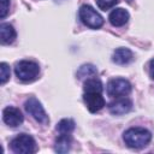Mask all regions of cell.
Returning <instances> with one entry per match:
<instances>
[{"instance_id": "6da1fadb", "label": "cell", "mask_w": 154, "mask_h": 154, "mask_svg": "<svg viewBox=\"0 0 154 154\" xmlns=\"http://www.w3.org/2000/svg\"><path fill=\"white\" fill-rule=\"evenodd\" d=\"M123 140L128 147L141 149L150 142L152 134L144 128H130L123 134Z\"/></svg>"}, {"instance_id": "7a4b0ae2", "label": "cell", "mask_w": 154, "mask_h": 154, "mask_svg": "<svg viewBox=\"0 0 154 154\" xmlns=\"http://www.w3.org/2000/svg\"><path fill=\"white\" fill-rule=\"evenodd\" d=\"M11 150L16 154H31L37 150L35 140L28 134H20L11 140Z\"/></svg>"}, {"instance_id": "3957f363", "label": "cell", "mask_w": 154, "mask_h": 154, "mask_svg": "<svg viewBox=\"0 0 154 154\" xmlns=\"http://www.w3.org/2000/svg\"><path fill=\"white\" fill-rule=\"evenodd\" d=\"M14 73L16 76L23 81V82H31L34 81L38 73L40 67L35 61L31 60H20L14 66Z\"/></svg>"}, {"instance_id": "277c9868", "label": "cell", "mask_w": 154, "mask_h": 154, "mask_svg": "<svg viewBox=\"0 0 154 154\" xmlns=\"http://www.w3.org/2000/svg\"><path fill=\"white\" fill-rule=\"evenodd\" d=\"M78 16H79V19L82 20V23L90 29H99L103 25L102 16L89 5L81 6Z\"/></svg>"}, {"instance_id": "5b68a950", "label": "cell", "mask_w": 154, "mask_h": 154, "mask_svg": "<svg viewBox=\"0 0 154 154\" xmlns=\"http://www.w3.org/2000/svg\"><path fill=\"white\" fill-rule=\"evenodd\" d=\"M24 108L26 113H29L36 122L41 124H47L49 122L48 116L45 112V108L42 107L41 102L36 97H29L24 103Z\"/></svg>"}, {"instance_id": "8992f818", "label": "cell", "mask_w": 154, "mask_h": 154, "mask_svg": "<svg viewBox=\"0 0 154 154\" xmlns=\"http://www.w3.org/2000/svg\"><path fill=\"white\" fill-rule=\"evenodd\" d=\"M106 91L112 97H122L131 91V84L125 78H113L107 83Z\"/></svg>"}, {"instance_id": "52a82bcc", "label": "cell", "mask_w": 154, "mask_h": 154, "mask_svg": "<svg viewBox=\"0 0 154 154\" xmlns=\"http://www.w3.org/2000/svg\"><path fill=\"white\" fill-rule=\"evenodd\" d=\"M83 100H84V103H85L87 108L91 113L99 112L106 105L105 99L101 95V93H96V91H84Z\"/></svg>"}, {"instance_id": "ba28073f", "label": "cell", "mask_w": 154, "mask_h": 154, "mask_svg": "<svg viewBox=\"0 0 154 154\" xmlns=\"http://www.w3.org/2000/svg\"><path fill=\"white\" fill-rule=\"evenodd\" d=\"M2 120L6 125H8L11 128H16L23 123L24 117L19 108L8 106V107L4 108V111H2Z\"/></svg>"}, {"instance_id": "9c48e42d", "label": "cell", "mask_w": 154, "mask_h": 154, "mask_svg": "<svg viewBox=\"0 0 154 154\" xmlns=\"http://www.w3.org/2000/svg\"><path fill=\"white\" fill-rule=\"evenodd\" d=\"M132 108V102L130 99L122 96V97H116L114 101L108 103V111L109 113L114 116H123L128 112H130Z\"/></svg>"}, {"instance_id": "30bf717a", "label": "cell", "mask_w": 154, "mask_h": 154, "mask_svg": "<svg viewBox=\"0 0 154 154\" xmlns=\"http://www.w3.org/2000/svg\"><path fill=\"white\" fill-rule=\"evenodd\" d=\"M129 17H130L129 12H128L126 10L119 7V8H114V10L109 13L108 20H109V23H111L113 26H123V25H125V24L128 23Z\"/></svg>"}, {"instance_id": "8fae6325", "label": "cell", "mask_w": 154, "mask_h": 154, "mask_svg": "<svg viewBox=\"0 0 154 154\" xmlns=\"http://www.w3.org/2000/svg\"><path fill=\"white\" fill-rule=\"evenodd\" d=\"M134 60V54L129 48H117L113 52L112 61L118 65H125Z\"/></svg>"}, {"instance_id": "7c38bea8", "label": "cell", "mask_w": 154, "mask_h": 154, "mask_svg": "<svg viewBox=\"0 0 154 154\" xmlns=\"http://www.w3.org/2000/svg\"><path fill=\"white\" fill-rule=\"evenodd\" d=\"M16 30L8 23H1L0 25V41L2 45H10L16 40Z\"/></svg>"}, {"instance_id": "4fadbf2b", "label": "cell", "mask_w": 154, "mask_h": 154, "mask_svg": "<svg viewBox=\"0 0 154 154\" xmlns=\"http://www.w3.org/2000/svg\"><path fill=\"white\" fill-rule=\"evenodd\" d=\"M71 135H59L58 138L55 140L54 144V150L57 153H67L71 148Z\"/></svg>"}, {"instance_id": "5bb4252c", "label": "cell", "mask_w": 154, "mask_h": 154, "mask_svg": "<svg viewBox=\"0 0 154 154\" xmlns=\"http://www.w3.org/2000/svg\"><path fill=\"white\" fill-rule=\"evenodd\" d=\"M55 130L58 131L59 135H71V132L75 130V122L69 118L61 119L57 124Z\"/></svg>"}, {"instance_id": "9a60e30c", "label": "cell", "mask_w": 154, "mask_h": 154, "mask_svg": "<svg viewBox=\"0 0 154 154\" xmlns=\"http://www.w3.org/2000/svg\"><path fill=\"white\" fill-rule=\"evenodd\" d=\"M84 91H96V93H102V83L99 78L96 77H89L84 82L83 87Z\"/></svg>"}, {"instance_id": "2e32d148", "label": "cell", "mask_w": 154, "mask_h": 154, "mask_svg": "<svg viewBox=\"0 0 154 154\" xmlns=\"http://www.w3.org/2000/svg\"><path fill=\"white\" fill-rule=\"evenodd\" d=\"M97 73V70L94 65L91 64H87V65H82L78 71H77V78L82 79V78H89V77H93Z\"/></svg>"}, {"instance_id": "e0dca14e", "label": "cell", "mask_w": 154, "mask_h": 154, "mask_svg": "<svg viewBox=\"0 0 154 154\" xmlns=\"http://www.w3.org/2000/svg\"><path fill=\"white\" fill-rule=\"evenodd\" d=\"M10 76H11L10 66L6 63H1L0 64V82H1V84H5L8 81Z\"/></svg>"}, {"instance_id": "ac0fdd59", "label": "cell", "mask_w": 154, "mask_h": 154, "mask_svg": "<svg viewBox=\"0 0 154 154\" xmlns=\"http://www.w3.org/2000/svg\"><path fill=\"white\" fill-rule=\"evenodd\" d=\"M117 2H118V0H96V4L99 6V8L103 10V11L112 8Z\"/></svg>"}, {"instance_id": "d6986e66", "label": "cell", "mask_w": 154, "mask_h": 154, "mask_svg": "<svg viewBox=\"0 0 154 154\" xmlns=\"http://www.w3.org/2000/svg\"><path fill=\"white\" fill-rule=\"evenodd\" d=\"M10 10V0H0V18L4 19Z\"/></svg>"}, {"instance_id": "ffe728a7", "label": "cell", "mask_w": 154, "mask_h": 154, "mask_svg": "<svg viewBox=\"0 0 154 154\" xmlns=\"http://www.w3.org/2000/svg\"><path fill=\"white\" fill-rule=\"evenodd\" d=\"M149 75L154 79V59L150 60V63H149Z\"/></svg>"}, {"instance_id": "44dd1931", "label": "cell", "mask_w": 154, "mask_h": 154, "mask_svg": "<svg viewBox=\"0 0 154 154\" xmlns=\"http://www.w3.org/2000/svg\"><path fill=\"white\" fill-rule=\"evenodd\" d=\"M126 1H128V2H131V1H132V0H126Z\"/></svg>"}]
</instances>
